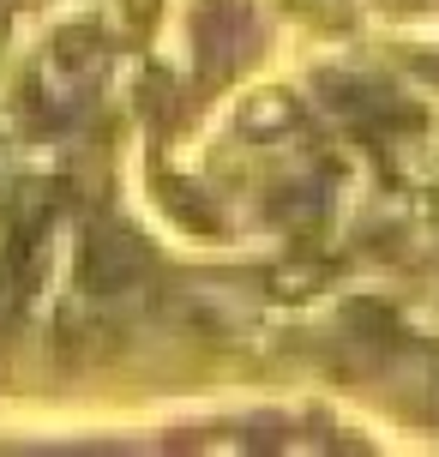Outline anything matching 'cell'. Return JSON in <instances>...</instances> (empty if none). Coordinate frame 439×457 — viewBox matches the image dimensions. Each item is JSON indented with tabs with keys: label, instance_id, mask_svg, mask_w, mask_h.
<instances>
[{
	"label": "cell",
	"instance_id": "6da1fadb",
	"mask_svg": "<svg viewBox=\"0 0 439 457\" xmlns=\"http://www.w3.org/2000/svg\"><path fill=\"white\" fill-rule=\"evenodd\" d=\"M133 265H139V247L127 235H96L79 253V283L96 289V295H109V289H127L133 283Z\"/></svg>",
	"mask_w": 439,
	"mask_h": 457
}]
</instances>
